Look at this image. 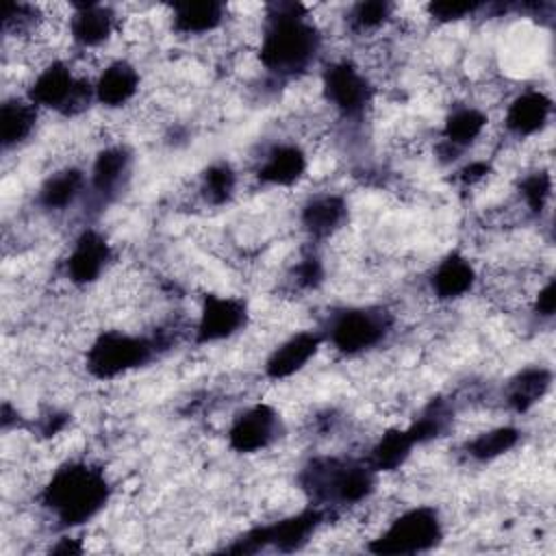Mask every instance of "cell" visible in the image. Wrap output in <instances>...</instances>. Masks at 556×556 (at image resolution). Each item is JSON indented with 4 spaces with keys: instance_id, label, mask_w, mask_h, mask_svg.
<instances>
[{
    "instance_id": "1",
    "label": "cell",
    "mask_w": 556,
    "mask_h": 556,
    "mask_svg": "<svg viewBox=\"0 0 556 556\" xmlns=\"http://www.w3.org/2000/svg\"><path fill=\"white\" fill-rule=\"evenodd\" d=\"M321 50V33L308 9L300 2H274L265 7L258 61L280 80L304 74Z\"/></svg>"
},
{
    "instance_id": "2",
    "label": "cell",
    "mask_w": 556,
    "mask_h": 556,
    "mask_svg": "<svg viewBox=\"0 0 556 556\" xmlns=\"http://www.w3.org/2000/svg\"><path fill=\"white\" fill-rule=\"evenodd\" d=\"M111 497L106 473L87 460L59 465L41 486L39 502L59 528L72 530L93 519Z\"/></svg>"
},
{
    "instance_id": "3",
    "label": "cell",
    "mask_w": 556,
    "mask_h": 556,
    "mask_svg": "<svg viewBox=\"0 0 556 556\" xmlns=\"http://www.w3.org/2000/svg\"><path fill=\"white\" fill-rule=\"evenodd\" d=\"M376 471L367 460L321 456L313 458L300 473L302 489L311 495L319 508L354 506L365 500L376 489Z\"/></svg>"
},
{
    "instance_id": "4",
    "label": "cell",
    "mask_w": 556,
    "mask_h": 556,
    "mask_svg": "<svg viewBox=\"0 0 556 556\" xmlns=\"http://www.w3.org/2000/svg\"><path fill=\"white\" fill-rule=\"evenodd\" d=\"M24 96L39 111H54L65 117L78 115L96 102L93 78L78 74L63 59H48V63L39 65Z\"/></svg>"
},
{
    "instance_id": "5",
    "label": "cell",
    "mask_w": 556,
    "mask_h": 556,
    "mask_svg": "<svg viewBox=\"0 0 556 556\" xmlns=\"http://www.w3.org/2000/svg\"><path fill=\"white\" fill-rule=\"evenodd\" d=\"M161 350L154 337L102 330L85 352V369L96 380H115L148 365Z\"/></svg>"
},
{
    "instance_id": "6",
    "label": "cell",
    "mask_w": 556,
    "mask_h": 556,
    "mask_svg": "<svg viewBox=\"0 0 556 556\" xmlns=\"http://www.w3.org/2000/svg\"><path fill=\"white\" fill-rule=\"evenodd\" d=\"M443 539V521L434 506H413L400 513L389 526L369 541L374 554H419L439 545Z\"/></svg>"
},
{
    "instance_id": "7",
    "label": "cell",
    "mask_w": 556,
    "mask_h": 556,
    "mask_svg": "<svg viewBox=\"0 0 556 556\" xmlns=\"http://www.w3.org/2000/svg\"><path fill=\"white\" fill-rule=\"evenodd\" d=\"M391 330V315L374 306L343 308L330 317L324 339L345 356H358L378 348Z\"/></svg>"
},
{
    "instance_id": "8",
    "label": "cell",
    "mask_w": 556,
    "mask_h": 556,
    "mask_svg": "<svg viewBox=\"0 0 556 556\" xmlns=\"http://www.w3.org/2000/svg\"><path fill=\"white\" fill-rule=\"evenodd\" d=\"M321 93L330 109L345 122H361L374 104V85L352 59L326 63Z\"/></svg>"
},
{
    "instance_id": "9",
    "label": "cell",
    "mask_w": 556,
    "mask_h": 556,
    "mask_svg": "<svg viewBox=\"0 0 556 556\" xmlns=\"http://www.w3.org/2000/svg\"><path fill=\"white\" fill-rule=\"evenodd\" d=\"M326 510L319 506H308L291 517L278 519L269 526H258L248 530L241 539H237L235 545L226 547L228 552H243L252 554L265 547H274L278 552H293L300 549L313 534L315 530L324 523Z\"/></svg>"
},
{
    "instance_id": "10",
    "label": "cell",
    "mask_w": 556,
    "mask_h": 556,
    "mask_svg": "<svg viewBox=\"0 0 556 556\" xmlns=\"http://www.w3.org/2000/svg\"><path fill=\"white\" fill-rule=\"evenodd\" d=\"M248 324V306L241 298L206 293L193 326L198 343H217L235 337Z\"/></svg>"
},
{
    "instance_id": "11",
    "label": "cell",
    "mask_w": 556,
    "mask_h": 556,
    "mask_svg": "<svg viewBox=\"0 0 556 556\" xmlns=\"http://www.w3.org/2000/svg\"><path fill=\"white\" fill-rule=\"evenodd\" d=\"M113 261V248L96 228H85L76 235L63 261L65 278L76 287H89L102 278Z\"/></svg>"
},
{
    "instance_id": "12",
    "label": "cell",
    "mask_w": 556,
    "mask_h": 556,
    "mask_svg": "<svg viewBox=\"0 0 556 556\" xmlns=\"http://www.w3.org/2000/svg\"><path fill=\"white\" fill-rule=\"evenodd\" d=\"M282 430L280 415L269 404H252L243 408L228 428V445L237 454H256L278 441Z\"/></svg>"
},
{
    "instance_id": "13",
    "label": "cell",
    "mask_w": 556,
    "mask_h": 556,
    "mask_svg": "<svg viewBox=\"0 0 556 556\" xmlns=\"http://www.w3.org/2000/svg\"><path fill=\"white\" fill-rule=\"evenodd\" d=\"M117 13L100 2H72L67 15V33L80 52H91L111 41L117 30Z\"/></svg>"
},
{
    "instance_id": "14",
    "label": "cell",
    "mask_w": 556,
    "mask_h": 556,
    "mask_svg": "<svg viewBox=\"0 0 556 556\" xmlns=\"http://www.w3.org/2000/svg\"><path fill=\"white\" fill-rule=\"evenodd\" d=\"M130 163L132 154L126 146L122 143H111L98 150L91 172H89V185L87 191L91 193L93 200L100 204L111 202L119 189L124 187L128 174H130Z\"/></svg>"
},
{
    "instance_id": "15",
    "label": "cell",
    "mask_w": 556,
    "mask_h": 556,
    "mask_svg": "<svg viewBox=\"0 0 556 556\" xmlns=\"http://www.w3.org/2000/svg\"><path fill=\"white\" fill-rule=\"evenodd\" d=\"M486 113L473 104L454 106L441 126V143L437 146L439 156H447L445 161H456L460 152L473 146L486 130Z\"/></svg>"
},
{
    "instance_id": "16",
    "label": "cell",
    "mask_w": 556,
    "mask_h": 556,
    "mask_svg": "<svg viewBox=\"0 0 556 556\" xmlns=\"http://www.w3.org/2000/svg\"><path fill=\"white\" fill-rule=\"evenodd\" d=\"M308 156L298 143L280 141L269 146L256 165V180L267 187H291L304 178Z\"/></svg>"
},
{
    "instance_id": "17",
    "label": "cell",
    "mask_w": 556,
    "mask_h": 556,
    "mask_svg": "<svg viewBox=\"0 0 556 556\" xmlns=\"http://www.w3.org/2000/svg\"><path fill=\"white\" fill-rule=\"evenodd\" d=\"M324 332L302 330L278 343L265 361V376L269 380H285L302 371L319 352L324 343Z\"/></svg>"
},
{
    "instance_id": "18",
    "label": "cell",
    "mask_w": 556,
    "mask_h": 556,
    "mask_svg": "<svg viewBox=\"0 0 556 556\" xmlns=\"http://www.w3.org/2000/svg\"><path fill=\"white\" fill-rule=\"evenodd\" d=\"M552 119V98L541 89L519 91L506 106L504 128L517 139L539 135Z\"/></svg>"
},
{
    "instance_id": "19",
    "label": "cell",
    "mask_w": 556,
    "mask_h": 556,
    "mask_svg": "<svg viewBox=\"0 0 556 556\" xmlns=\"http://www.w3.org/2000/svg\"><path fill=\"white\" fill-rule=\"evenodd\" d=\"M141 76L135 63L128 59L109 61L93 78V96L96 102L106 109H119L135 100L139 93Z\"/></svg>"
},
{
    "instance_id": "20",
    "label": "cell",
    "mask_w": 556,
    "mask_h": 556,
    "mask_svg": "<svg viewBox=\"0 0 556 556\" xmlns=\"http://www.w3.org/2000/svg\"><path fill=\"white\" fill-rule=\"evenodd\" d=\"M476 282H478V271L473 263L460 252L445 254L434 265L428 278L430 293L439 302H456L465 298L476 287Z\"/></svg>"
},
{
    "instance_id": "21",
    "label": "cell",
    "mask_w": 556,
    "mask_h": 556,
    "mask_svg": "<svg viewBox=\"0 0 556 556\" xmlns=\"http://www.w3.org/2000/svg\"><path fill=\"white\" fill-rule=\"evenodd\" d=\"M348 222V202L339 193H315L300 208L302 230L315 239H328L337 235Z\"/></svg>"
},
{
    "instance_id": "22",
    "label": "cell",
    "mask_w": 556,
    "mask_h": 556,
    "mask_svg": "<svg viewBox=\"0 0 556 556\" xmlns=\"http://www.w3.org/2000/svg\"><path fill=\"white\" fill-rule=\"evenodd\" d=\"M87 185L89 178L80 167L65 165L43 178L37 189L35 202L46 213H63L72 208L80 195L87 193Z\"/></svg>"
},
{
    "instance_id": "23",
    "label": "cell",
    "mask_w": 556,
    "mask_h": 556,
    "mask_svg": "<svg viewBox=\"0 0 556 556\" xmlns=\"http://www.w3.org/2000/svg\"><path fill=\"white\" fill-rule=\"evenodd\" d=\"M39 122V109L26 96H7L0 104V143L2 152L24 146Z\"/></svg>"
},
{
    "instance_id": "24",
    "label": "cell",
    "mask_w": 556,
    "mask_h": 556,
    "mask_svg": "<svg viewBox=\"0 0 556 556\" xmlns=\"http://www.w3.org/2000/svg\"><path fill=\"white\" fill-rule=\"evenodd\" d=\"M228 7L222 2H180L172 7V30L182 37H204L224 26Z\"/></svg>"
},
{
    "instance_id": "25",
    "label": "cell",
    "mask_w": 556,
    "mask_h": 556,
    "mask_svg": "<svg viewBox=\"0 0 556 556\" xmlns=\"http://www.w3.org/2000/svg\"><path fill=\"white\" fill-rule=\"evenodd\" d=\"M552 387V371L547 367L534 365L517 371L506 389H504V402L515 413H528L534 404H539Z\"/></svg>"
},
{
    "instance_id": "26",
    "label": "cell",
    "mask_w": 556,
    "mask_h": 556,
    "mask_svg": "<svg viewBox=\"0 0 556 556\" xmlns=\"http://www.w3.org/2000/svg\"><path fill=\"white\" fill-rule=\"evenodd\" d=\"M415 439L410 434L408 428H387L369 447L365 460L367 465L376 471V473H384V471H395L400 469L413 447H415Z\"/></svg>"
},
{
    "instance_id": "27",
    "label": "cell",
    "mask_w": 556,
    "mask_h": 556,
    "mask_svg": "<svg viewBox=\"0 0 556 556\" xmlns=\"http://www.w3.org/2000/svg\"><path fill=\"white\" fill-rule=\"evenodd\" d=\"M237 172L230 163L217 161L211 163L202 174L198 182V195L202 202L211 206H224L228 204L237 193Z\"/></svg>"
},
{
    "instance_id": "28",
    "label": "cell",
    "mask_w": 556,
    "mask_h": 556,
    "mask_svg": "<svg viewBox=\"0 0 556 556\" xmlns=\"http://www.w3.org/2000/svg\"><path fill=\"white\" fill-rule=\"evenodd\" d=\"M519 439H521V432L515 426H497V428L484 430V432L476 434L473 439H469L465 443V454L471 460L489 463V460H495V458L504 456L506 452L515 450Z\"/></svg>"
},
{
    "instance_id": "29",
    "label": "cell",
    "mask_w": 556,
    "mask_h": 556,
    "mask_svg": "<svg viewBox=\"0 0 556 556\" xmlns=\"http://www.w3.org/2000/svg\"><path fill=\"white\" fill-rule=\"evenodd\" d=\"M395 7L384 0H371V2H358L348 9L345 24L354 35H371L384 28L393 20Z\"/></svg>"
},
{
    "instance_id": "30",
    "label": "cell",
    "mask_w": 556,
    "mask_h": 556,
    "mask_svg": "<svg viewBox=\"0 0 556 556\" xmlns=\"http://www.w3.org/2000/svg\"><path fill=\"white\" fill-rule=\"evenodd\" d=\"M552 198V174L547 169H534L519 180V200L526 211L541 215Z\"/></svg>"
},
{
    "instance_id": "31",
    "label": "cell",
    "mask_w": 556,
    "mask_h": 556,
    "mask_svg": "<svg viewBox=\"0 0 556 556\" xmlns=\"http://www.w3.org/2000/svg\"><path fill=\"white\" fill-rule=\"evenodd\" d=\"M291 287L293 289H317L324 280V265L321 258L315 254H306L302 256L293 267H291Z\"/></svg>"
},
{
    "instance_id": "32",
    "label": "cell",
    "mask_w": 556,
    "mask_h": 556,
    "mask_svg": "<svg viewBox=\"0 0 556 556\" xmlns=\"http://www.w3.org/2000/svg\"><path fill=\"white\" fill-rule=\"evenodd\" d=\"M428 15L439 22V24H454V22H460L465 17H471L480 4L476 2H430L428 7Z\"/></svg>"
},
{
    "instance_id": "33",
    "label": "cell",
    "mask_w": 556,
    "mask_h": 556,
    "mask_svg": "<svg viewBox=\"0 0 556 556\" xmlns=\"http://www.w3.org/2000/svg\"><path fill=\"white\" fill-rule=\"evenodd\" d=\"M554 306H556L554 280L547 278V280L539 287V291H536V295H534V313H536L539 317H543V319H549V317L554 315Z\"/></svg>"
},
{
    "instance_id": "34",
    "label": "cell",
    "mask_w": 556,
    "mask_h": 556,
    "mask_svg": "<svg viewBox=\"0 0 556 556\" xmlns=\"http://www.w3.org/2000/svg\"><path fill=\"white\" fill-rule=\"evenodd\" d=\"M491 172V163L489 161H469L465 167L458 169V180L465 185V187H473L478 182H482Z\"/></svg>"
},
{
    "instance_id": "35",
    "label": "cell",
    "mask_w": 556,
    "mask_h": 556,
    "mask_svg": "<svg viewBox=\"0 0 556 556\" xmlns=\"http://www.w3.org/2000/svg\"><path fill=\"white\" fill-rule=\"evenodd\" d=\"M50 552H54V554H80L83 545L78 543V539L63 536V539H59V543L54 547H50Z\"/></svg>"
}]
</instances>
